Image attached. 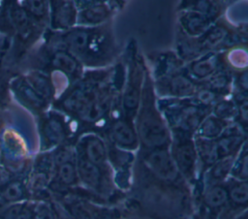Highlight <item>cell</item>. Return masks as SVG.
<instances>
[{"instance_id":"52a82bcc","label":"cell","mask_w":248,"mask_h":219,"mask_svg":"<svg viewBox=\"0 0 248 219\" xmlns=\"http://www.w3.org/2000/svg\"><path fill=\"white\" fill-rule=\"evenodd\" d=\"M142 163L147 172L160 180L176 183L182 177L171 153L167 148L150 150L143 156Z\"/></svg>"},{"instance_id":"8992f818","label":"cell","mask_w":248,"mask_h":219,"mask_svg":"<svg viewBox=\"0 0 248 219\" xmlns=\"http://www.w3.org/2000/svg\"><path fill=\"white\" fill-rule=\"evenodd\" d=\"M139 134L145 146L151 150L166 148L170 142L167 128L150 107L142 110L139 123Z\"/></svg>"},{"instance_id":"5b68a950","label":"cell","mask_w":248,"mask_h":219,"mask_svg":"<svg viewBox=\"0 0 248 219\" xmlns=\"http://www.w3.org/2000/svg\"><path fill=\"white\" fill-rule=\"evenodd\" d=\"M76 164L79 184L96 195L109 192V170L108 165L99 166L76 155Z\"/></svg>"},{"instance_id":"ac0fdd59","label":"cell","mask_w":248,"mask_h":219,"mask_svg":"<svg viewBox=\"0 0 248 219\" xmlns=\"http://www.w3.org/2000/svg\"><path fill=\"white\" fill-rule=\"evenodd\" d=\"M30 18L41 28L49 25V1L27 0L20 2Z\"/></svg>"},{"instance_id":"6da1fadb","label":"cell","mask_w":248,"mask_h":219,"mask_svg":"<svg viewBox=\"0 0 248 219\" xmlns=\"http://www.w3.org/2000/svg\"><path fill=\"white\" fill-rule=\"evenodd\" d=\"M28 16L20 2L8 1L1 4L0 9V34L14 36L21 42H28L35 34L41 31Z\"/></svg>"},{"instance_id":"cb8c5ba5","label":"cell","mask_w":248,"mask_h":219,"mask_svg":"<svg viewBox=\"0 0 248 219\" xmlns=\"http://www.w3.org/2000/svg\"><path fill=\"white\" fill-rule=\"evenodd\" d=\"M243 139L238 134L223 135L217 141V150L219 158H225L229 156H235L239 146L241 145Z\"/></svg>"},{"instance_id":"e575fe53","label":"cell","mask_w":248,"mask_h":219,"mask_svg":"<svg viewBox=\"0 0 248 219\" xmlns=\"http://www.w3.org/2000/svg\"><path fill=\"white\" fill-rule=\"evenodd\" d=\"M238 180L248 179V155L243 158L241 163L238 165L235 173H233Z\"/></svg>"},{"instance_id":"74e56055","label":"cell","mask_w":248,"mask_h":219,"mask_svg":"<svg viewBox=\"0 0 248 219\" xmlns=\"http://www.w3.org/2000/svg\"><path fill=\"white\" fill-rule=\"evenodd\" d=\"M198 98L203 104H210L214 99V93L211 90L203 89L198 93Z\"/></svg>"},{"instance_id":"d6986e66","label":"cell","mask_w":248,"mask_h":219,"mask_svg":"<svg viewBox=\"0 0 248 219\" xmlns=\"http://www.w3.org/2000/svg\"><path fill=\"white\" fill-rule=\"evenodd\" d=\"M35 201H25L6 205L0 211V219H33Z\"/></svg>"},{"instance_id":"2e32d148","label":"cell","mask_w":248,"mask_h":219,"mask_svg":"<svg viewBox=\"0 0 248 219\" xmlns=\"http://www.w3.org/2000/svg\"><path fill=\"white\" fill-rule=\"evenodd\" d=\"M108 9L102 3H89L78 10L77 25L90 27L103 22L108 16Z\"/></svg>"},{"instance_id":"f1b7e54d","label":"cell","mask_w":248,"mask_h":219,"mask_svg":"<svg viewBox=\"0 0 248 219\" xmlns=\"http://www.w3.org/2000/svg\"><path fill=\"white\" fill-rule=\"evenodd\" d=\"M180 122L188 128H195L199 125L201 120V114L198 108L194 106L185 107L180 113Z\"/></svg>"},{"instance_id":"f35d334b","label":"cell","mask_w":248,"mask_h":219,"mask_svg":"<svg viewBox=\"0 0 248 219\" xmlns=\"http://www.w3.org/2000/svg\"><path fill=\"white\" fill-rule=\"evenodd\" d=\"M13 175L7 169L4 167L0 166V190L14 177Z\"/></svg>"},{"instance_id":"ba28073f","label":"cell","mask_w":248,"mask_h":219,"mask_svg":"<svg viewBox=\"0 0 248 219\" xmlns=\"http://www.w3.org/2000/svg\"><path fill=\"white\" fill-rule=\"evenodd\" d=\"M10 89L15 95V98L30 111L39 115L46 112L49 104L37 94L23 75L17 76L10 81Z\"/></svg>"},{"instance_id":"3957f363","label":"cell","mask_w":248,"mask_h":219,"mask_svg":"<svg viewBox=\"0 0 248 219\" xmlns=\"http://www.w3.org/2000/svg\"><path fill=\"white\" fill-rule=\"evenodd\" d=\"M40 123L41 151H50L66 143L70 128L62 113L51 110L42 114Z\"/></svg>"},{"instance_id":"484cf974","label":"cell","mask_w":248,"mask_h":219,"mask_svg":"<svg viewBox=\"0 0 248 219\" xmlns=\"http://www.w3.org/2000/svg\"><path fill=\"white\" fill-rule=\"evenodd\" d=\"M222 130L223 120L215 116H208L200 125V135L204 139L217 138L222 134Z\"/></svg>"},{"instance_id":"836d02e7","label":"cell","mask_w":248,"mask_h":219,"mask_svg":"<svg viewBox=\"0 0 248 219\" xmlns=\"http://www.w3.org/2000/svg\"><path fill=\"white\" fill-rule=\"evenodd\" d=\"M51 203L54 212V219H73L67 210L54 199H51Z\"/></svg>"},{"instance_id":"d4e9b609","label":"cell","mask_w":248,"mask_h":219,"mask_svg":"<svg viewBox=\"0 0 248 219\" xmlns=\"http://www.w3.org/2000/svg\"><path fill=\"white\" fill-rule=\"evenodd\" d=\"M218 68V59L214 54H209L193 62L190 70L198 78H205L215 73Z\"/></svg>"},{"instance_id":"8d00e7d4","label":"cell","mask_w":248,"mask_h":219,"mask_svg":"<svg viewBox=\"0 0 248 219\" xmlns=\"http://www.w3.org/2000/svg\"><path fill=\"white\" fill-rule=\"evenodd\" d=\"M238 114L243 124L248 125V99L243 100L238 105Z\"/></svg>"},{"instance_id":"9c48e42d","label":"cell","mask_w":248,"mask_h":219,"mask_svg":"<svg viewBox=\"0 0 248 219\" xmlns=\"http://www.w3.org/2000/svg\"><path fill=\"white\" fill-rule=\"evenodd\" d=\"M78 8L74 1H49V26L54 32L67 31L77 25Z\"/></svg>"},{"instance_id":"60d3db41","label":"cell","mask_w":248,"mask_h":219,"mask_svg":"<svg viewBox=\"0 0 248 219\" xmlns=\"http://www.w3.org/2000/svg\"><path fill=\"white\" fill-rule=\"evenodd\" d=\"M237 84L241 90L248 91V70L238 76Z\"/></svg>"},{"instance_id":"277c9868","label":"cell","mask_w":248,"mask_h":219,"mask_svg":"<svg viewBox=\"0 0 248 219\" xmlns=\"http://www.w3.org/2000/svg\"><path fill=\"white\" fill-rule=\"evenodd\" d=\"M52 199L59 202L73 219H120L116 210L101 206L88 199L74 195Z\"/></svg>"},{"instance_id":"4dcf8cb0","label":"cell","mask_w":248,"mask_h":219,"mask_svg":"<svg viewBox=\"0 0 248 219\" xmlns=\"http://www.w3.org/2000/svg\"><path fill=\"white\" fill-rule=\"evenodd\" d=\"M9 90H10L9 79L3 74H0V109H3L8 104Z\"/></svg>"},{"instance_id":"f546056e","label":"cell","mask_w":248,"mask_h":219,"mask_svg":"<svg viewBox=\"0 0 248 219\" xmlns=\"http://www.w3.org/2000/svg\"><path fill=\"white\" fill-rule=\"evenodd\" d=\"M33 219H54L51 200L35 201Z\"/></svg>"},{"instance_id":"ffe728a7","label":"cell","mask_w":248,"mask_h":219,"mask_svg":"<svg viewBox=\"0 0 248 219\" xmlns=\"http://www.w3.org/2000/svg\"><path fill=\"white\" fill-rule=\"evenodd\" d=\"M108 103L105 98L97 96L89 104H87L76 116L85 122H96L101 119L107 111Z\"/></svg>"},{"instance_id":"9a60e30c","label":"cell","mask_w":248,"mask_h":219,"mask_svg":"<svg viewBox=\"0 0 248 219\" xmlns=\"http://www.w3.org/2000/svg\"><path fill=\"white\" fill-rule=\"evenodd\" d=\"M110 136L113 143L119 148L132 150L138 145V138L135 130L124 120H118L113 123Z\"/></svg>"},{"instance_id":"8fae6325","label":"cell","mask_w":248,"mask_h":219,"mask_svg":"<svg viewBox=\"0 0 248 219\" xmlns=\"http://www.w3.org/2000/svg\"><path fill=\"white\" fill-rule=\"evenodd\" d=\"M170 153L180 174L187 180H193L198 161L195 143L189 140H181Z\"/></svg>"},{"instance_id":"ab89813d","label":"cell","mask_w":248,"mask_h":219,"mask_svg":"<svg viewBox=\"0 0 248 219\" xmlns=\"http://www.w3.org/2000/svg\"><path fill=\"white\" fill-rule=\"evenodd\" d=\"M9 47V41H8V37H6L5 35L0 34V68H1V64L2 61L5 57V54L7 52Z\"/></svg>"},{"instance_id":"d590c367","label":"cell","mask_w":248,"mask_h":219,"mask_svg":"<svg viewBox=\"0 0 248 219\" xmlns=\"http://www.w3.org/2000/svg\"><path fill=\"white\" fill-rule=\"evenodd\" d=\"M228 82H229L228 77L225 74H221L220 73L218 75H215L212 78L210 85H211L212 89H221V88L226 87Z\"/></svg>"},{"instance_id":"7a4b0ae2","label":"cell","mask_w":248,"mask_h":219,"mask_svg":"<svg viewBox=\"0 0 248 219\" xmlns=\"http://www.w3.org/2000/svg\"><path fill=\"white\" fill-rule=\"evenodd\" d=\"M41 49L36 56L38 66L34 70L45 73H61L72 81L80 77L81 63L68 50L47 44H46V48Z\"/></svg>"},{"instance_id":"5bb4252c","label":"cell","mask_w":248,"mask_h":219,"mask_svg":"<svg viewBox=\"0 0 248 219\" xmlns=\"http://www.w3.org/2000/svg\"><path fill=\"white\" fill-rule=\"evenodd\" d=\"M23 77L38 95H40L46 103H52L55 99L56 88L54 81L48 74L39 70H32L24 74Z\"/></svg>"},{"instance_id":"30bf717a","label":"cell","mask_w":248,"mask_h":219,"mask_svg":"<svg viewBox=\"0 0 248 219\" xmlns=\"http://www.w3.org/2000/svg\"><path fill=\"white\" fill-rule=\"evenodd\" d=\"M76 155L99 166L108 165V148L104 141L97 135L89 134L81 137L75 147Z\"/></svg>"},{"instance_id":"d6a6232c","label":"cell","mask_w":248,"mask_h":219,"mask_svg":"<svg viewBox=\"0 0 248 219\" xmlns=\"http://www.w3.org/2000/svg\"><path fill=\"white\" fill-rule=\"evenodd\" d=\"M226 32L223 28H215L211 32L207 33V35L204 38V45H209V46H214L220 41L223 40Z\"/></svg>"},{"instance_id":"7402d4cb","label":"cell","mask_w":248,"mask_h":219,"mask_svg":"<svg viewBox=\"0 0 248 219\" xmlns=\"http://www.w3.org/2000/svg\"><path fill=\"white\" fill-rule=\"evenodd\" d=\"M234 157L235 156H229L221 158L211 167H209L207 178L210 185L220 183L229 175L234 167Z\"/></svg>"},{"instance_id":"4fadbf2b","label":"cell","mask_w":248,"mask_h":219,"mask_svg":"<svg viewBox=\"0 0 248 219\" xmlns=\"http://www.w3.org/2000/svg\"><path fill=\"white\" fill-rule=\"evenodd\" d=\"M0 201L8 205L16 203L32 201L27 178L22 175H15L1 190Z\"/></svg>"},{"instance_id":"e0dca14e","label":"cell","mask_w":248,"mask_h":219,"mask_svg":"<svg viewBox=\"0 0 248 219\" xmlns=\"http://www.w3.org/2000/svg\"><path fill=\"white\" fill-rule=\"evenodd\" d=\"M202 199L206 208L212 211L221 212L228 203V187L221 183L207 186Z\"/></svg>"},{"instance_id":"1f68e13d","label":"cell","mask_w":248,"mask_h":219,"mask_svg":"<svg viewBox=\"0 0 248 219\" xmlns=\"http://www.w3.org/2000/svg\"><path fill=\"white\" fill-rule=\"evenodd\" d=\"M234 113V107L232 103L229 102H222L216 105L215 107V114L220 119H224L230 117Z\"/></svg>"},{"instance_id":"44dd1931","label":"cell","mask_w":248,"mask_h":219,"mask_svg":"<svg viewBox=\"0 0 248 219\" xmlns=\"http://www.w3.org/2000/svg\"><path fill=\"white\" fill-rule=\"evenodd\" d=\"M198 158H200L204 166L211 167L219 158L216 141L209 139L199 138L195 142Z\"/></svg>"},{"instance_id":"4316f807","label":"cell","mask_w":248,"mask_h":219,"mask_svg":"<svg viewBox=\"0 0 248 219\" xmlns=\"http://www.w3.org/2000/svg\"><path fill=\"white\" fill-rule=\"evenodd\" d=\"M139 87H140V84H139L138 77L136 76V78L132 79V81H130V83L128 84L123 96V107L127 112L134 110L138 107L139 99H140Z\"/></svg>"},{"instance_id":"7c38bea8","label":"cell","mask_w":248,"mask_h":219,"mask_svg":"<svg viewBox=\"0 0 248 219\" xmlns=\"http://www.w3.org/2000/svg\"><path fill=\"white\" fill-rule=\"evenodd\" d=\"M228 203L221 211L220 219H235L248 208V179L236 180L228 187Z\"/></svg>"},{"instance_id":"603a6c76","label":"cell","mask_w":248,"mask_h":219,"mask_svg":"<svg viewBox=\"0 0 248 219\" xmlns=\"http://www.w3.org/2000/svg\"><path fill=\"white\" fill-rule=\"evenodd\" d=\"M209 21L206 16L198 11H190L182 17V25L190 35L202 34L208 27Z\"/></svg>"},{"instance_id":"83f0119b","label":"cell","mask_w":248,"mask_h":219,"mask_svg":"<svg viewBox=\"0 0 248 219\" xmlns=\"http://www.w3.org/2000/svg\"><path fill=\"white\" fill-rule=\"evenodd\" d=\"M170 89L176 96L190 95L194 91V84L185 76H174L170 81Z\"/></svg>"}]
</instances>
